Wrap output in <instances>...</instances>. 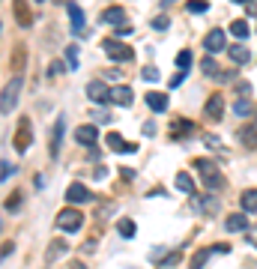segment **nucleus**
<instances>
[{
	"label": "nucleus",
	"mask_w": 257,
	"mask_h": 269,
	"mask_svg": "<svg viewBox=\"0 0 257 269\" xmlns=\"http://www.w3.org/2000/svg\"><path fill=\"white\" fill-rule=\"evenodd\" d=\"M194 168H197V174H201V179H204V185L209 189V192H222L224 189V174L219 171V164L209 159H197L194 161Z\"/></svg>",
	"instance_id": "nucleus-1"
},
{
	"label": "nucleus",
	"mask_w": 257,
	"mask_h": 269,
	"mask_svg": "<svg viewBox=\"0 0 257 269\" xmlns=\"http://www.w3.org/2000/svg\"><path fill=\"white\" fill-rule=\"evenodd\" d=\"M21 87H24V78H21V75H15V78L3 87V93H0V114H12V111H15Z\"/></svg>",
	"instance_id": "nucleus-2"
},
{
	"label": "nucleus",
	"mask_w": 257,
	"mask_h": 269,
	"mask_svg": "<svg viewBox=\"0 0 257 269\" xmlns=\"http://www.w3.org/2000/svg\"><path fill=\"white\" fill-rule=\"evenodd\" d=\"M81 224H84V213L75 210V206H66V210L57 213V227H60V231L75 233V231H81Z\"/></svg>",
	"instance_id": "nucleus-3"
},
{
	"label": "nucleus",
	"mask_w": 257,
	"mask_h": 269,
	"mask_svg": "<svg viewBox=\"0 0 257 269\" xmlns=\"http://www.w3.org/2000/svg\"><path fill=\"white\" fill-rule=\"evenodd\" d=\"M105 54H108L114 63H126V60H132V57H135L132 45H123L120 39H105Z\"/></svg>",
	"instance_id": "nucleus-4"
},
{
	"label": "nucleus",
	"mask_w": 257,
	"mask_h": 269,
	"mask_svg": "<svg viewBox=\"0 0 257 269\" xmlns=\"http://www.w3.org/2000/svg\"><path fill=\"white\" fill-rule=\"evenodd\" d=\"M30 141H33V126H30V117H21V120H18V129H15V138H12V143H15L18 153H27Z\"/></svg>",
	"instance_id": "nucleus-5"
},
{
	"label": "nucleus",
	"mask_w": 257,
	"mask_h": 269,
	"mask_svg": "<svg viewBox=\"0 0 257 269\" xmlns=\"http://www.w3.org/2000/svg\"><path fill=\"white\" fill-rule=\"evenodd\" d=\"M204 117L206 120H222L224 117V96L222 93H212L204 105Z\"/></svg>",
	"instance_id": "nucleus-6"
},
{
	"label": "nucleus",
	"mask_w": 257,
	"mask_h": 269,
	"mask_svg": "<svg viewBox=\"0 0 257 269\" xmlns=\"http://www.w3.org/2000/svg\"><path fill=\"white\" fill-rule=\"evenodd\" d=\"M87 96H90V102L102 105V102H108V99H111V90H108V84H105V81L93 78V81L87 84Z\"/></svg>",
	"instance_id": "nucleus-7"
},
{
	"label": "nucleus",
	"mask_w": 257,
	"mask_h": 269,
	"mask_svg": "<svg viewBox=\"0 0 257 269\" xmlns=\"http://www.w3.org/2000/svg\"><path fill=\"white\" fill-rule=\"evenodd\" d=\"M75 141L81 143V147H90V150H93V147H96V141H99V129H96V126H78V129H75Z\"/></svg>",
	"instance_id": "nucleus-8"
},
{
	"label": "nucleus",
	"mask_w": 257,
	"mask_h": 269,
	"mask_svg": "<svg viewBox=\"0 0 257 269\" xmlns=\"http://www.w3.org/2000/svg\"><path fill=\"white\" fill-rule=\"evenodd\" d=\"M224 45H227V36H224V30H209V33L204 36V48L209 54H219V51H224Z\"/></svg>",
	"instance_id": "nucleus-9"
},
{
	"label": "nucleus",
	"mask_w": 257,
	"mask_h": 269,
	"mask_svg": "<svg viewBox=\"0 0 257 269\" xmlns=\"http://www.w3.org/2000/svg\"><path fill=\"white\" fill-rule=\"evenodd\" d=\"M66 200L69 203H87V200H93V192L87 185H81V182H72L66 189Z\"/></svg>",
	"instance_id": "nucleus-10"
},
{
	"label": "nucleus",
	"mask_w": 257,
	"mask_h": 269,
	"mask_svg": "<svg viewBox=\"0 0 257 269\" xmlns=\"http://www.w3.org/2000/svg\"><path fill=\"white\" fill-rule=\"evenodd\" d=\"M108 102H114V105H120V108H129L132 102H135V93H132V87L120 84V87L111 90V99H108Z\"/></svg>",
	"instance_id": "nucleus-11"
},
{
	"label": "nucleus",
	"mask_w": 257,
	"mask_h": 269,
	"mask_svg": "<svg viewBox=\"0 0 257 269\" xmlns=\"http://www.w3.org/2000/svg\"><path fill=\"white\" fill-rule=\"evenodd\" d=\"M123 21H126V9H123V6H108V9H102V24L120 27Z\"/></svg>",
	"instance_id": "nucleus-12"
},
{
	"label": "nucleus",
	"mask_w": 257,
	"mask_h": 269,
	"mask_svg": "<svg viewBox=\"0 0 257 269\" xmlns=\"http://www.w3.org/2000/svg\"><path fill=\"white\" fill-rule=\"evenodd\" d=\"M12 9H15V21L21 27H30V24H33V15H30L27 0H12Z\"/></svg>",
	"instance_id": "nucleus-13"
},
{
	"label": "nucleus",
	"mask_w": 257,
	"mask_h": 269,
	"mask_svg": "<svg viewBox=\"0 0 257 269\" xmlns=\"http://www.w3.org/2000/svg\"><path fill=\"white\" fill-rule=\"evenodd\" d=\"M105 141H108V147H111L114 153H135L137 150V143H126L123 141V135H117V132H111Z\"/></svg>",
	"instance_id": "nucleus-14"
},
{
	"label": "nucleus",
	"mask_w": 257,
	"mask_h": 269,
	"mask_svg": "<svg viewBox=\"0 0 257 269\" xmlns=\"http://www.w3.org/2000/svg\"><path fill=\"white\" fill-rule=\"evenodd\" d=\"M224 227L230 233H236V231H248V215L245 213H233V215H227L224 218Z\"/></svg>",
	"instance_id": "nucleus-15"
},
{
	"label": "nucleus",
	"mask_w": 257,
	"mask_h": 269,
	"mask_svg": "<svg viewBox=\"0 0 257 269\" xmlns=\"http://www.w3.org/2000/svg\"><path fill=\"white\" fill-rule=\"evenodd\" d=\"M227 57H230L233 63L245 66V63L251 60V51H248V45H227Z\"/></svg>",
	"instance_id": "nucleus-16"
},
{
	"label": "nucleus",
	"mask_w": 257,
	"mask_h": 269,
	"mask_svg": "<svg viewBox=\"0 0 257 269\" xmlns=\"http://www.w3.org/2000/svg\"><path fill=\"white\" fill-rule=\"evenodd\" d=\"M66 9H69V18H72V30L81 33V30H84V9H81L78 3H69Z\"/></svg>",
	"instance_id": "nucleus-17"
},
{
	"label": "nucleus",
	"mask_w": 257,
	"mask_h": 269,
	"mask_svg": "<svg viewBox=\"0 0 257 269\" xmlns=\"http://www.w3.org/2000/svg\"><path fill=\"white\" fill-rule=\"evenodd\" d=\"M147 105L153 108L155 114H165V111H168V96H165V93H147Z\"/></svg>",
	"instance_id": "nucleus-18"
},
{
	"label": "nucleus",
	"mask_w": 257,
	"mask_h": 269,
	"mask_svg": "<svg viewBox=\"0 0 257 269\" xmlns=\"http://www.w3.org/2000/svg\"><path fill=\"white\" fill-rule=\"evenodd\" d=\"M63 129H66V120L60 117V120L54 123V129H51V156H57V153H60V141H63Z\"/></svg>",
	"instance_id": "nucleus-19"
},
{
	"label": "nucleus",
	"mask_w": 257,
	"mask_h": 269,
	"mask_svg": "<svg viewBox=\"0 0 257 269\" xmlns=\"http://www.w3.org/2000/svg\"><path fill=\"white\" fill-rule=\"evenodd\" d=\"M240 203H242V213H245V215H248V213H257V189H248V192H242Z\"/></svg>",
	"instance_id": "nucleus-20"
},
{
	"label": "nucleus",
	"mask_w": 257,
	"mask_h": 269,
	"mask_svg": "<svg viewBox=\"0 0 257 269\" xmlns=\"http://www.w3.org/2000/svg\"><path fill=\"white\" fill-rule=\"evenodd\" d=\"M236 138H240L245 147H257V126L251 123V126H242L240 132H236Z\"/></svg>",
	"instance_id": "nucleus-21"
},
{
	"label": "nucleus",
	"mask_w": 257,
	"mask_h": 269,
	"mask_svg": "<svg viewBox=\"0 0 257 269\" xmlns=\"http://www.w3.org/2000/svg\"><path fill=\"white\" fill-rule=\"evenodd\" d=\"M66 242H63V239H54L51 245H48V251H45V260H48V263H51V260H57V257H63V254H66Z\"/></svg>",
	"instance_id": "nucleus-22"
},
{
	"label": "nucleus",
	"mask_w": 257,
	"mask_h": 269,
	"mask_svg": "<svg viewBox=\"0 0 257 269\" xmlns=\"http://www.w3.org/2000/svg\"><path fill=\"white\" fill-rule=\"evenodd\" d=\"M176 189L186 192V195H191V192H194V179H191V174L180 171V174H176Z\"/></svg>",
	"instance_id": "nucleus-23"
},
{
	"label": "nucleus",
	"mask_w": 257,
	"mask_h": 269,
	"mask_svg": "<svg viewBox=\"0 0 257 269\" xmlns=\"http://www.w3.org/2000/svg\"><path fill=\"white\" fill-rule=\"evenodd\" d=\"M230 33L236 36V39H248V36H251V27H248V21H233V24H230Z\"/></svg>",
	"instance_id": "nucleus-24"
},
{
	"label": "nucleus",
	"mask_w": 257,
	"mask_h": 269,
	"mask_svg": "<svg viewBox=\"0 0 257 269\" xmlns=\"http://www.w3.org/2000/svg\"><path fill=\"white\" fill-rule=\"evenodd\" d=\"M24 60H27V48H24V45H18V48H15V57H12V69H15V75H21V69H24Z\"/></svg>",
	"instance_id": "nucleus-25"
},
{
	"label": "nucleus",
	"mask_w": 257,
	"mask_h": 269,
	"mask_svg": "<svg viewBox=\"0 0 257 269\" xmlns=\"http://www.w3.org/2000/svg\"><path fill=\"white\" fill-rule=\"evenodd\" d=\"M117 231H120L126 239H132L137 227H135V221H132V218H120V221H117Z\"/></svg>",
	"instance_id": "nucleus-26"
},
{
	"label": "nucleus",
	"mask_w": 257,
	"mask_h": 269,
	"mask_svg": "<svg viewBox=\"0 0 257 269\" xmlns=\"http://www.w3.org/2000/svg\"><path fill=\"white\" fill-rule=\"evenodd\" d=\"M186 132H191L189 120H173V123H171V135H173V138H183Z\"/></svg>",
	"instance_id": "nucleus-27"
},
{
	"label": "nucleus",
	"mask_w": 257,
	"mask_h": 269,
	"mask_svg": "<svg viewBox=\"0 0 257 269\" xmlns=\"http://www.w3.org/2000/svg\"><path fill=\"white\" fill-rule=\"evenodd\" d=\"M180 260H183V251L176 249V251H171V254H168V257H165V260L159 263V269H173L176 263H180Z\"/></svg>",
	"instance_id": "nucleus-28"
},
{
	"label": "nucleus",
	"mask_w": 257,
	"mask_h": 269,
	"mask_svg": "<svg viewBox=\"0 0 257 269\" xmlns=\"http://www.w3.org/2000/svg\"><path fill=\"white\" fill-rule=\"evenodd\" d=\"M201 69H204L206 78H222V72H219V66H215V60H209V57L201 63Z\"/></svg>",
	"instance_id": "nucleus-29"
},
{
	"label": "nucleus",
	"mask_w": 257,
	"mask_h": 269,
	"mask_svg": "<svg viewBox=\"0 0 257 269\" xmlns=\"http://www.w3.org/2000/svg\"><path fill=\"white\" fill-rule=\"evenodd\" d=\"M212 254V249H201V251H194V257H191V269H201L206 263V257Z\"/></svg>",
	"instance_id": "nucleus-30"
},
{
	"label": "nucleus",
	"mask_w": 257,
	"mask_h": 269,
	"mask_svg": "<svg viewBox=\"0 0 257 269\" xmlns=\"http://www.w3.org/2000/svg\"><path fill=\"white\" fill-rule=\"evenodd\" d=\"M186 9H189V12H201V15H204L206 9H209V3H206V0H189V3H186Z\"/></svg>",
	"instance_id": "nucleus-31"
},
{
	"label": "nucleus",
	"mask_w": 257,
	"mask_h": 269,
	"mask_svg": "<svg viewBox=\"0 0 257 269\" xmlns=\"http://www.w3.org/2000/svg\"><path fill=\"white\" fill-rule=\"evenodd\" d=\"M176 66H180L183 72H186V69L191 66V51H189V48H186V51H180V54H176Z\"/></svg>",
	"instance_id": "nucleus-32"
},
{
	"label": "nucleus",
	"mask_w": 257,
	"mask_h": 269,
	"mask_svg": "<svg viewBox=\"0 0 257 269\" xmlns=\"http://www.w3.org/2000/svg\"><path fill=\"white\" fill-rule=\"evenodd\" d=\"M66 60H69V69H78V45L66 48Z\"/></svg>",
	"instance_id": "nucleus-33"
},
{
	"label": "nucleus",
	"mask_w": 257,
	"mask_h": 269,
	"mask_svg": "<svg viewBox=\"0 0 257 269\" xmlns=\"http://www.w3.org/2000/svg\"><path fill=\"white\" fill-rule=\"evenodd\" d=\"M141 78H144V81H159V69H155V66H144V69H141Z\"/></svg>",
	"instance_id": "nucleus-34"
},
{
	"label": "nucleus",
	"mask_w": 257,
	"mask_h": 269,
	"mask_svg": "<svg viewBox=\"0 0 257 269\" xmlns=\"http://www.w3.org/2000/svg\"><path fill=\"white\" fill-rule=\"evenodd\" d=\"M150 24H153L155 30H168V24H171V18H168V15H155L153 21H150Z\"/></svg>",
	"instance_id": "nucleus-35"
},
{
	"label": "nucleus",
	"mask_w": 257,
	"mask_h": 269,
	"mask_svg": "<svg viewBox=\"0 0 257 269\" xmlns=\"http://www.w3.org/2000/svg\"><path fill=\"white\" fill-rule=\"evenodd\" d=\"M233 111H236V114H240V117H248V114H251V105H248V102H245V99H240V102H236V105H233Z\"/></svg>",
	"instance_id": "nucleus-36"
},
{
	"label": "nucleus",
	"mask_w": 257,
	"mask_h": 269,
	"mask_svg": "<svg viewBox=\"0 0 257 269\" xmlns=\"http://www.w3.org/2000/svg\"><path fill=\"white\" fill-rule=\"evenodd\" d=\"M18 203H21V195H12L9 200H6V210H9V213H15V210H18Z\"/></svg>",
	"instance_id": "nucleus-37"
},
{
	"label": "nucleus",
	"mask_w": 257,
	"mask_h": 269,
	"mask_svg": "<svg viewBox=\"0 0 257 269\" xmlns=\"http://www.w3.org/2000/svg\"><path fill=\"white\" fill-rule=\"evenodd\" d=\"M197 210H219V200H197Z\"/></svg>",
	"instance_id": "nucleus-38"
},
{
	"label": "nucleus",
	"mask_w": 257,
	"mask_h": 269,
	"mask_svg": "<svg viewBox=\"0 0 257 269\" xmlns=\"http://www.w3.org/2000/svg\"><path fill=\"white\" fill-rule=\"evenodd\" d=\"M183 81H186V72H176V75H173V78H171V87L176 90V87H180V84H183Z\"/></svg>",
	"instance_id": "nucleus-39"
},
{
	"label": "nucleus",
	"mask_w": 257,
	"mask_h": 269,
	"mask_svg": "<svg viewBox=\"0 0 257 269\" xmlns=\"http://www.w3.org/2000/svg\"><path fill=\"white\" fill-rule=\"evenodd\" d=\"M9 174H15V164H9V161H3V168H0V177H9Z\"/></svg>",
	"instance_id": "nucleus-40"
},
{
	"label": "nucleus",
	"mask_w": 257,
	"mask_h": 269,
	"mask_svg": "<svg viewBox=\"0 0 257 269\" xmlns=\"http://www.w3.org/2000/svg\"><path fill=\"white\" fill-rule=\"evenodd\" d=\"M206 147H209V150H219V138H215V135H206Z\"/></svg>",
	"instance_id": "nucleus-41"
},
{
	"label": "nucleus",
	"mask_w": 257,
	"mask_h": 269,
	"mask_svg": "<svg viewBox=\"0 0 257 269\" xmlns=\"http://www.w3.org/2000/svg\"><path fill=\"white\" fill-rule=\"evenodd\" d=\"M132 33V24H120V27H117V36H129Z\"/></svg>",
	"instance_id": "nucleus-42"
},
{
	"label": "nucleus",
	"mask_w": 257,
	"mask_h": 269,
	"mask_svg": "<svg viewBox=\"0 0 257 269\" xmlns=\"http://www.w3.org/2000/svg\"><path fill=\"white\" fill-rule=\"evenodd\" d=\"M60 69H63V63H60V60H54V63H51V69H48V75H57Z\"/></svg>",
	"instance_id": "nucleus-43"
},
{
	"label": "nucleus",
	"mask_w": 257,
	"mask_h": 269,
	"mask_svg": "<svg viewBox=\"0 0 257 269\" xmlns=\"http://www.w3.org/2000/svg\"><path fill=\"white\" fill-rule=\"evenodd\" d=\"M245 6H248V15H257V0H248Z\"/></svg>",
	"instance_id": "nucleus-44"
},
{
	"label": "nucleus",
	"mask_w": 257,
	"mask_h": 269,
	"mask_svg": "<svg viewBox=\"0 0 257 269\" xmlns=\"http://www.w3.org/2000/svg\"><path fill=\"white\" fill-rule=\"evenodd\" d=\"M69 269H87V266H84V263H78V260H75V263H72Z\"/></svg>",
	"instance_id": "nucleus-45"
},
{
	"label": "nucleus",
	"mask_w": 257,
	"mask_h": 269,
	"mask_svg": "<svg viewBox=\"0 0 257 269\" xmlns=\"http://www.w3.org/2000/svg\"><path fill=\"white\" fill-rule=\"evenodd\" d=\"M251 242L257 245V227H251Z\"/></svg>",
	"instance_id": "nucleus-46"
},
{
	"label": "nucleus",
	"mask_w": 257,
	"mask_h": 269,
	"mask_svg": "<svg viewBox=\"0 0 257 269\" xmlns=\"http://www.w3.org/2000/svg\"><path fill=\"white\" fill-rule=\"evenodd\" d=\"M233 3H248V0H233Z\"/></svg>",
	"instance_id": "nucleus-47"
},
{
	"label": "nucleus",
	"mask_w": 257,
	"mask_h": 269,
	"mask_svg": "<svg viewBox=\"0 0 257 269\" xmlns=\"http://www.w3.org/2000/svg\"><path fill=\"white\" fill-rule=\"evenodd\" d=\"M36 3H45V0H36Z\"/></svg>",
	"instance_id": "nucleus-48"
},
{
	"label": "nucleus",
	"mask_w": 257,
	"mask_h": 269,
	"mask_svg": "<svg viewBox=\"0 0 257 269\" xmlns=\"http://www.w3.org/2000/svg\"><path fill=\"white\" fill-rule=\"evenodd\" d=\"M165 3H168V0H165Z\"/></svg>",
	"instance_id": "nucleus-49"
}]
</instances>
